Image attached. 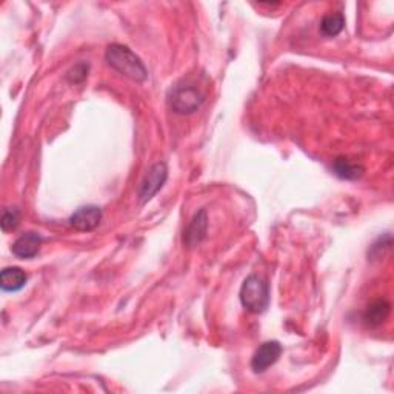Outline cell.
<instances>
[{
	"instance_id": "obj_6",
	"label": "cell",
	"mask_w": 394,
	"mask_h": 394,
	"mask_svg": "<svg viewBox=\"0 0 394 394\" xmlns=\"http://www.w3.org/2000/svg\"><path fill=\"white\" fill-rule=\"evenodd\" d=\"M102 220V209L95 205H86L76 209L70 217V225L82 233L93 232Z\"/></svg>"
},
{
	"instance_id": "obj_8",
	"label": "cell",
	"mask_w": 394,
	"mask_h": 394,
	"mask_svg": "<svg viewBox=\"0 0 394 394\" xmlns=\"http://www.w3.org/2000/svg\"><path fill=\"white\" fill-rule=\"evenodd\" d=\"M43 239L41 234L37 233H25L21 237H17L16 242L13 244V254L19 259H33L37 253H39L41 245Z\"/></svg>"
},
{
	"instance_id": "obj_7",
	"label": "cell",
	"mask_w": 394,
	"mask_h": 394,
	"mask_svg": "<svg viewBox=\"0 0 394 394\" xmlns=\"http://www.w3.org/2000/svg\"><path fill=\"white\" fill-rule=\"evenodd\" d=\"M208 232V216L205 209H200L199 213L191 219L187 229L184 232V245L188 248L197 247L202 240L207 237Z\"/></svg>"
},
{
	"instance_id": "obj_3",
	"label": "cell",
	"mask_w": 394,
	"mask_h": 394,
	"mask_svg": "<svg viewBox=\"0 0 394 394\" xmlns=\"http://www.w3.org/2000/svg\"><path fill=\"white\" fill-rule=\"evenodd\" d=\"M204 102V93L196 88L195 85H176L168 94V103L171 110L182 114V116L196 113Z\"/></svg>"
},
{
	"instance_id": "obj_14",
	"label": "cell",
	"mask_w": 394,
	"mask_h": 394,
	"mask_svg": "<svg viewBox=\"0 0 394 394\" xmlns=\"http://www.w3.org/2000/svg\"><path fill=\"white\" fill-rule=\"evenodd\" d=\"M88 76V65L86 63H78L76 66L68 71L66 74V79H68L71 83H81L86 79Z\"/></svg>"
},
{
	"instance_id": "obj_10",
	"label": "cell",
	"mask_w": 394,
	"mask_h": 394,
	"mask_svg": "<svg viewBox=\"0 0 394 394\" xmlns=\"http://www.w3.org/2000/svg\"><path fill=\"white\" fill-rule=\"evenodd\" d=\"M334 175L343 180H358L363 176L365 168L359 162L348 157H338L333 162Z\"/></svg>"
},
{
	"instance_id": "obj_12",
	"label": "cell",
	"mask_w": 394,
	"mask_h": 394,
	"mask_svg": "<svg viewBox=\"0 0 394 394\" xmlns=\"http://www.w3.org/2000/svg\"><path fill=\"white\" fill-rule=\"evenodd\" d=\"M345 26V16L341 11L326 14L321 22V33L326 37L338 36Z\"/></svg>"
},
{
	"instance_id": "obj_9",
	"label": "cell",
	"mask_w": 394,
	"mask_h": 394,
	"mask_svg": "<svg viewBox=\"0 0 394 394\" xmlns=\"http://www.w3.org/2000/svg\"><path fill=\"white\" fill-rule=\"evenodd\" d=\"M28 276L26 273L19 266H8L4 268L2 274H0V286L6 293H16L21 291L26 285Z\"/></svg>"
},
{
	"instance_id": "obj_4",
	"label": "cell",
	"mask_w": 394,
	"mask_h": 394,
	"mask_svg": "<svg viewBox=\"0 0 394 394\" xmlns=\"http://www.w3.org/2000/svg\"><path fill=\"white\" fill-rule=\"evenodd\" d=\"M168 179V170L167 165L163 162H157L152 165L148 172L143 177L140 190H139V199L142 204H147L152 197H155L162 187L165 185V182Z\"/></svg>"
},
{
	"instance_id": "obj_11",
	"label": "cell",
	"mask_w": 394,
	"mask_h": 394,
	"mask_svg": "<svg viewBox=\"0 0 394 394\" xmlns=\"http://www.w3.org/2000/svg\"><path fill=\"white\" fill-rule=\"evenodd\" d=\"M391 305L385 299H376L373 301L363 311L362 319L368 326H379L387 321L390 316Z\"/></svg>"
},
{
	"instance_id": "obj_2",
	"label": "cell",
	"mask_w": 394,
	"mask_h": 394,
	"mask_svg": "<svg viewBox=\"0 0 394 394\" xmlns=\"http://www.w3.org/2000/svg\"><path fill=\"white\" fill-rule=\"evenodd\" d=\"M240 302L242 306L253 314H261L268 309L270 304V286L264 277L249 274L242 286H240Z\"/></svg>"
},
{
	"instance_id": "obj_13",
	"label": "cell",
	"mask_w": 394,
	"mask_h": 394,
	"mask_svg": "<svg viewBox=\"0 0 394 394\" xmlns=\"http://www.w3.org/2000/svg\"><path fill=\"white\" fill-rule=\"evenodd\" d=\"M19 220H21V213L16 208H6L4 211V216H2V229L4 232H11V229H14L17 225H19Z\"/></svg>"
},
{
	"instance_id": "obj_5",
	"label": "cell",
	"mask_w": 394,
	"mask_h": 394,
	"mask_svg": "<svg viewBox=\"0 0 394 394\" xmlns=\"http://www.w3.org/2000/svg\"><path fill=\"white\" fill-rule=\"evenodd\" d=\"M282 354V345L277 341H268L256 350L252 359V370L256 374L265 373L279 361Z\"/></svg>"
},
{
	"instance_id": "obj_1",
	"label": "cell",
	"mask_w": 394,
	"mask_h": 394,
	"mask_svg": "<svg viewBox=\"0 0 394 394\" xmlns=\"http://www.w3.org/2000/svg\"><path fill=\"white\" fill-rule=\"evenodd\" d=\"M105 59H107L111 68L134 82H143L148 78L145 65L128 46L119 43L110 45L107 48V53H105Z\"/></svg>"
}]
</instances>
